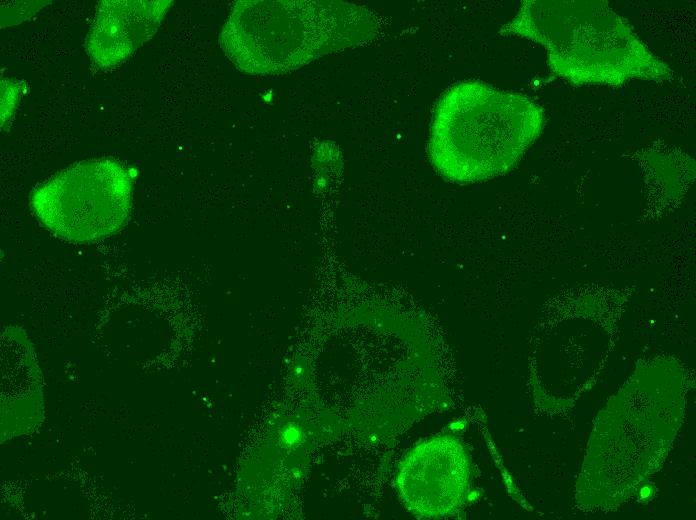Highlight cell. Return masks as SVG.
Returning <instances> with one entry per match:
<instances>
[{
  "label": "cell",
  "instance_id": "1",
  "mask_svg": "<svg viewBox=\"0 0 696 520\" xmlns=\"http://www.w3.org/2000/svg\"><path fill=\"white\" fill-rule=\"evenodd\" d=\"M499 33L543 46L551 73L576 86L662 83L673 77L604 0H525Z\"/></svg>",
  "mask_w": 696,
  "mask_h": 520
},
{
  "label": "cell",
  "instance_id": "2",
  "mask_svg": "<svg viewBox=\"0 0 696 520\" xmlns=\"http://www.w3.org/2000/svg\"><path fill=\"white\" fill-rule=\"evenodd\" d=\"M545 122L542 107L528 96L482 81L459 82L435 106L429 158L448 181L487 180L512 169Z\"/></svg>",
  "mask_w": 696,
  "mask_h": 520
},
{
  "label": "cell",
  "instance_id": "3",
  "mask_svg": "<svg viewBox=\"0 0 696 520\" xmlns=\"http://www.w3.org/2000/svg\"><path fill=\"white\" fill-rule=\"evenodd\" d=\"M258 2L263 11L256 1L237 3L219 38L225 54L245 72L297 69L324 54L366 42L378 29L369 10L351 3L301 1L297 20L294 10L293 26L287 28Z\"/></svg>",
  "mask_w": 696,
  "mask_h": 520
},
{
  "label": "cell",
  "instance_id": "4",
  "mask_svg": "<svg viewBox=\"0 0 696 520\" xmlns=\"http://www.w3.org/2000/svg\"><path fill=\"white\" fill-rule=\"evenodd\" d=\"M31 209L53 235L88 243L119 231L132 208V178L112 158L85 160L56 173L36 187Z\"/></svg>",
  "mask_w": 696,
  "mask_h": 520
},
{
  "label": "cell",
  "instance_id": "5",
  "mask_svg": "<svg viewBox=\"0 0 696 520\" xmlns=\"http://www.w3.org/2000/svg\"><path fill=\"white\" fill-rule=\"evenodd\" d=\"M467 464L461 445L449 436L416 446L402 461L397 487L402 501L417 516L452 514L466 493Z\"/></svg>",
  "mask_w": 696,
  "mask_h": 520
},
{
  "label": "cell",
  "instance_id": "6",
  "mask_svg": "<svg viewBox=\"0 0 696 520\" xmlns=\"http://www.w3.org/2000/svg\"><path fill=\"white\" fill-rule=\"evenodd\" d=\"M172 1L102 0L85 40V49L99 68L127 60L157 31Z\"/></svg>",
  "mask_w": 696,
  "mask_h": 520
},
{
  "label": "cell",
  "instance_id": "7",
  "mask_svg": "<svg viewBox=\"0 0 696 520\" xmlns=\"http://www.w3.org/2000/svg\"><path fill=\"white\" fill-rule=\"evenodd\" d=\"M18 4L1 5V27L19 23L40 9L46 1H17Z\"/></svg>",
  "mask_w": 696,
  "mask_h": 520
},
{
  "label": "cell",
  "instance_id": "8",
  "mask_svg": "<svg viewBox=\"0 0 696 520\" xmlns=\"http://www.w3.org/2000/svg\"><path fill=\"white\" fill-rule=\"evenodd\" d=\"M2 88V103H1V123L2 126L7 122L8 118L12 115V109H15L19 89L18 85L12 83L7 84L6 81L1 84Z\"/></svg>",
  "mask_w": 696,
  "mask_h": 520
},
{
  "label": "cell",
  "instance_id": "9",
  "mask_svg": "<svg viewBox=\"0 0 696 520\" xmlns=\"http://www.w3.org/2000/svg\"><path fill=\"white\" fill-rule=\"evenodd\" d=\"M649 494H650V489H649L648 487H644V488L641 490V496H642L643 498H646Z\"/></svg>",
  "mask_w": 696,
  "mask_h": 520
}]
</instances>
